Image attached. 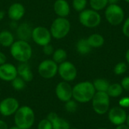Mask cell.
<instances>
[{
    "label": "cell",
    "instance_id": "1",
    "mask_svg": "<svg viewBox=\"0 0 129 129\" xmlns=\"http://www.w3.org/2000/svg\"><path fill=\"white\" fill-rule=\"evenodd\" d=\"M36 116L33 110L29 106H22L18 108L14 115L16 126L20 129H29L34 125Z\"/></svg>",
    "mask_w": 129,
    "mask_h": 129
},
{
    "label": "cell",
    "instance_id": "2",
    "mask_svg": "<svg viewBox=\"0 0 129 129\" xmlns=\"http://www.w3.org/2000/svg\"><path fill=\"white\" fill-rule=\"evenodd\" d=\"M96 91L92 82L89 81L81 82L73 87V98L79 103L91 101Z\"/></svg>",
    "mask_w": 129,
    "mask_h": 129
},
{
    "label": "cell",
    "instance_id": "3",
    "mask_svg": "<svg viewBox=\"0 0 129 129\" xmlns=\"http://www.w3.org/2000/svg\"><path fill=\"white\" fill-rule=\"evenodd\" d=\"M10 54L19 63H26L32 57L33 49L28 42L18 39L11 45Z\"/></svg>",
    "mask_w": 129,
    "mask_h": 129
},
{
    "label": "cell",
    "instance_id": "4",
    "mask_svg": "<svg viewBox=\"0 0 129 129\" xmlns=\"http://www.w3.org/2000/svg\"><path fill=\"white\" fill-rule=\"evenodd\" d=\"M71 24L67 17H57L51 25L50 32L51 36L55 39H62L70 33Z\"/></svg>",
    "mask_w": 129,
    "mask_h": 129
},
{
    "label": "cell",
    "instance_id": "5",
    "mask_svg": "<svg viewBox=\"0 0 129 129\" xmlns=\"http://www.w3.org/2000/svg\"><path fill=\"white\" fill-rule=\"evenodd\" d=\"M79 20L80 23L87 28H94L100 25L101 16L98 11L93 9H85L79 13Z\"/></svg>",
    "mask_w": 129,
    "mask_h": 129
},
{
    "label": "cell",
    "instance_id": "6",
    "mask_svg": "<svg viewBox=\"0 0 129 129\" xmlns=\"http://www.w3.org/2000/svg\"><path fill=\"white\" fill-rule=\"evenodd\" d=\"M110 96L107 92L96 91L91 101L94 111L98 115H104L110 108Z\"/></svg>",
    "mask_w": 129,
    "mask_h": 129
},
{
    "label": "cell",
    "instance_id": "7",
    "mask_svg": "<svg viewBox=\"0 0 129 129\" xmlns=\"http://www.w3.org/2000/svg\"><path fill=\"white\" fill-rule=\"evenodd\" d=\"M104 14L107 22L112 26H118L124 21V10L118 4L108 5L105 9Z\"/></svg>",
    "mask_w": 129,
    "mask_h": 129
},
{
    "label": "cell",
    "instance_id": "8",
    "mask_svg": "<svg viewBox=\"0 0 129 129\" xmlns=\"http://www.w3.org/2000/svg\"><path fill=\"white\" fill-rule=\"evenodd\" d=\"M58 64L52 59H45L42 60L38 67V73L41 77L45 79L54 78L57 74Z\"/></svg>",
    "mask_w": 129,
    "mask_h": 129
},
{
    "label": "cell",
    "instance_id": "9",
    "mask_svg": "<svg viewBox=\"0 0 129 129\" xmlns=\"http://www.w3.org/2000/svg\"><path fill=\"white\" fill-rule=\"evenodd\" d=\"M51 34L50 29L45 26H39L33 29L32 32V39L38 45L43 47L51 42Z\"/></svg>",
    "mask_w": 129,
    "mask_h": 129
},
{
    "label": "cell",
    "instance_id": "10",
    "mask_svg": "<svg viewBox=\"0 0 129 129\" xmlns=\"http://www.w3.org/2000/svg\"><path fill=\"white\" fill-rule=\"evenodd\" d=\"M57 73L65 82H72L77 76V69L70 61H64L58 65Z\"/></svg>",
    "mask_w": 129,
    "mask_h": 129
},
{
    "label": "cell",
    "instance_id": "11",
    "mask_svg": "<svg viewBox=\"0 0 129 129\" xmlns=\"http://www.w3.org/2000/svg\"><path fill=\"white\" fill-rule=\"evenodd\" d=\"M19 107L20 104L15 98L8 97L4 98L0 101V114L5 117L13 116Z\"/></svg>",
    "mask_w": 129,
    "mask_h": 129
},
{
    "label": "cell",
    "instance_id": "12",
    "mask_svg": "<svg viewBox=\"0 0 129 129\" xmlns=\"http://www.w3.org/2000/svg\"><path fill=\"white\" fill-rule=\"evenodd\" d=\"M55 94L58 100L66 103L73 98V87L67 82H60L56 85Z\"/></svg>",
    "mask_w": 129,
    "mask_h": 129
},
{
    "label": "cell",
    "instance_id": "13",
    "mask_svg": "<svg viewBox=\"0 0 129 129\" xmlns=\"http://www.w3.org/2000/svg\"><path fill=\"white\" fill-rule=\"evenodd\" d=\"M108 118L112 124L117 126L124 124L126 122L127 114L122 107H115L109 110Z\"/></svg>",
    "mask_w": 129,
    "mask_h": 129
},
{
    "label": "cell",
    "instance_id": "14",
    "mask_svg": "<svg viewBox=\"0 0 129 129\" xmlns=\"http://www.w3.org/2000/svg\"><path fill=\"white\" fill-rule=\"evenodd\" d=\"M17 67L10 63L0 65V79L5 82H11L17 76Z\"/></svg>",
    "mask_w": 129,
    "mask_h": 129
},
{
    "label": "cell",
    "instance_id": "15",
    "mask_svg": "<svg viewBox=\"0 0 129 129\" xmlns=\"http://www.w3.org/2000/svg\"><path fill=\"white\" fill-rule=\"evenodd\" d=\"M8 16L12 21L21 20L25 14V8L23 5L19 2L11 4L8 9Z\"/></svg>",
    "mask_w": 129,
    "mask_h": 129
},
{
    "label": "cell",
    "instance_id": "16",
    "mask_svg": "<svg viewBox=\"0 0 129 129\" xmlns=\"http://www.w3.org/2000/svg\"><path fill=\"white\" fill-rule=\"evenodd\" d=\"M46 119L51 122L53 129H70V123L66 119L60 118L54 112L48 113Z\"/></svg>",
    "mask_w": 129,
    "mask_h": 129
},
{
    "label": "cell",
    "instance_id": "17",
    "mask_svg": "<svg viewBox=\"0 0 129 129\" xmlns=\"http://www.w3.org/2000/svg\"><path fill=\"white\" fill-rule=\"evenodd\" d=\"M33 27L27 22H23L17 26L16 34L20 40H23L28 42L32 39Z\"/></svg>",
    "mask_w": 129,
    "mask_h": 129
},
{
    "label": "cell",
    "instance_id": "18",
    "mask_svg": "<svg viewBox=\"0 0 129 129\" xmlns=\"http://www.w3.org/2000/svg\"><path fill=\"white\" fill-rule=\"evenodd\" d=\"M54 11L60 17H67L70 13V6L67 0H56L54 3Z\"/></svg>",
    "mask_w": 129,
    "mask_h": 129
},
{
    "label": "cell",
    "instance_id": "19",
    "mask_svg": "<svg viewBox=\"0 0 129 129\" xmlns=\"http://www.w3.org/2000/svg\"><path fill=\"white\" fill-rule=\"evenodd\" d=\"M17 70L18 76L22 78L26 82H29L33 80V73L27 62L20 63L19 65L17 67Z\"/></svg>",
    "mask_w": 129,
    "mask_h": 129
},
{
    "label": "cell",
    "instance_id": "20",
    "mask_svg": "<svg viewBox=\"0 0 129 129\" xmlns=\"http://www.w3.org/2000/svg\"><path fill=\"white\" fill-rule=\"evenodd\" d=\"M14 42V37L9 30H2L0 32V45L3 47H11Z\"/></svg>",
    "mask_w": 129,
    "mask_h": 129
},
{
    "label": "cell",
    "instance_id": "21",
    "mask_svg": "<svg viewBox=\"0 0 129 129\" xmlns=\"http://www.w3.org/2000/svg\"><path fill=\"white\" fill-rule=\"evenodd\" d=\"M87 41L90 45V46L91 47V48H98L104 45L105 39L102 35L98 33H93L88 37Z\"/></svg>",
    "mask_w": 129,
    "mask_h": 129
},
{
    "label": "cell",
    "instance_id": "22",
    "mask_svg": "<svg viewBox=\"0 0 129 129\" xmlns=\"http://www.w3.org/2000/svg\"><path fill=\"white\" fill-rule=\"evenodd\" d=\"M76 51L79 54L82 55H86L90 53L91 47L88 44L87 39H80L78 40L76 45Z\"/></svg>",
    "mask_w": 129,
    "mask_h": 129
},
{
    "label": "cell",
    "instance_id": "23",
    "mask_svg": "<svg viewBox=\"0 0 129 129\" xmlns=\"http://www.w3.org/2000/svg\"><path fill=\"white\" fill-rule=\"evenodd\" d=\"M51 56H52V60L57 64H60L66 61L67 58V53L63 48H57L54 50Z\"/></svg>",
    "mask_w": 129,
    "mask_h": 129
},
{
    "label": "cell",
    "instance_id": "24",
    "mask_svg": "<svg viewBox=\"0 0 129 129\" xmlns=\"http://www.w3.org/2000/svg\"><path fill=\"white\" fill-rule=\"evenodd\" d=\"M122 92H123V88L121 84L119 83H113L112 85H110L108 90L107 91L108 95L112 98H118L122 94Z\"/></svg>",
    "mask_w": 129,
    "mask_h": 129
},
{
    "label": "cell",
    "instance_id": "25",
    "mask_svg": "<svg viewBox=\"0 0 129 129\" xmlns=\"http://www.w3.org/2000/svg\"><path fill=\"white\" fill-rule=\"evenodd\" d=\"M96 91H104L107 92L110 86V83L107 80L104 79H96L94 82H92Z\"/></svg>",
    "mask_w": 129,
    "mask_h": 129
},
{
    "label": "cell",
    "instance_id": "26",
    "mask_svg": "<svg viewBox=\"0 0 129 129\" xmlns=\"http://www.w3.org/2000/svg\"><path fill=\"white\" fill-rule=\"evenodd\" d=\"M89 5L91 9L99 11L106 8L109 2L108 0H89Z\"/></svg>",
    "mask_w": 129,
    "mask_h": 129
},
{
    "label": "cell",
    "instance_id": "27",
    "mask_svg": "<svg viewBox=\"0 0 129 129\" xmlns=\"http://www.w3.org/2000/svg\"><path fill=\"white\" fill-rule=\"evenodd\" d=\"M11 82V85L13 88L16 91L23 90L26 87V83L22 78H20L18 76L14 79H13Z\"/></svg>",
    "mask_w": 129,
    "mask_h": 129
},
{
    "label": "cell",
    "instance_id": "28",
    "mask_svg": "<svg viewBox=\"0 0 129 129\" xmlns=\"http://www.w3.org/2000/svg\"><path fill=\"white\" fill-rule=\"evenodd\" d=\"M87 3H88L87 0H73L72 5L74 10L81 12L82 11L85 9Z\"/></svg>",
    "mask_w": 129,
    "mask_h": 129
},
{
    "label": "cell",
    "instance_id": "29",
    "mask_svg": "<svg viewBox=\"0 0 129 129\" xmlns=\"http://www.w3.org/2000/svg\"><path fill=\"white\" fill-rule=\"evenodd\" d=\"M128 70V66L126 64V63L125 62H119L118 63L116 64V66L114 67V73L117 76H120L124 74Z\"/></svg>",
    "mask_w": 129,
    "mask_h": 129
},
{
    "label": "cell",
    "instance_id": "30",
    "mask_svg": "<svg viewBox=\"0 0 129 129\" xmlns=\"http://www.w3.org/2000/svg\"><path fill=\"white\" fill-rule=\"evenodd\" d=\"M65 110L68 112V113H75L77 110L78 108V104L76 103V101L74 100H70L68 101H67L65 103Z\"/></svg>",
    "mask_w": 129,
    "mask_h": 129
},
{
    "label": "cell",
    "instance_id": "31",
    "mask_svg": "<svg viewBox=\"0 0 129 129\" xmlns=\"http://www.w3.org/2000/svg\"><path fill=\"white\" fill-rule=\"evenodd\" d=\"M37 128H38V129H53L51 122L48 119H42L39 122Z\"/></svg>",
    "mask_w": 129,
    "mask_h": 129
},
{
    "label": "cell",
    "instance_id": "32",
    "mask_svg": "<svg viewBox=\"0 0 129 129\" xmlns=\"http://www.w3.org/2000/svg\"><path fill=\"white\" fill-rule=\"evenodd\" d=\"M42 51L43 53L47 55V56H51L53 54L54 51V47L52 45H51L50 43L48 44V45H45L43 46V48H42Z\"/></svg>",
    "mask_w": 129,
    "mask_h": 129
},
{
    "label": "cell",
    "instance_id": "33",
    "mask_svg": "<svg viewBox=\"0 0 129 129\" xmlns=\"http://www.w3.org/2000/svg\"><path fill=\"white\" fill-rule=\"evenodd\" d=\"M122 33L123 34L129 38V17L125 20L123 26H122Z\"/></svg>",
    "mask_w": 129,
    "mask_h": 129
},
{
    "label": "cell",
    "instance_id": "34",
    "mask_svg": "<svg viewBox=\"0 0 129 129\" xmlns=\"http://www.w3.org/2000/svg\"><path fill=\"white\" fill-rule=\"evenodd\" d=\"M121 85H122L123 90L129 91V76H125L122 79Z\"/></svg>",
    "mask_w": 129,
    "mask_h": 129
},
{
    "label": "cell",
    "instance_id": "35",
    "mask_svg": "<svg viewBox=\"0 0 129 129\" xmlns=\"http://www.w3.org/2000/svg\"><path fill=\"white\" fill-rule=\"evenodd\" d=\"M119 104L121 107H124V108H127L129 107V98L128 97H125V98H122L119 102Z\"/></svg>",
    "mask_w": 129,
    "mask_h": 129
},
{
    "label": "cell",
    "instance_id": "36",
    "mask_svg": "<svg viewBox=\"0 0 129 129\" xmlns=\"http://www.w3.org/2000/svg\"><path fill=\"white\" fill-rule=\"evenodd\" d=\"M6 60H7L6 55L2 51H0V65H2L4 63H5Z\"/></svg>",
    "mask_w": 129,
    "mask_h": 129
},
{
    "label": "cell",
    "instance_id": "37",
    "mask_svg": "<svg viewBox=\"0 0 129 129\" xmlns=\"http://www.w3.org/2000/svg\"><path fill=\"white\" fill-rule=\"evenodd\" d=\"M0 129H8L7 123L2 119H0Z\"/></svg>",
    "mask_w": 129,
    "mask_h": 129
},
{
    "label": "cell",
    "instance_id": "38",
    "mask_svg": "<svg viewBox=\"0 0 129 129\" xmlns=\"http://www.w3.org/2000/svg\"><path fill=\"white\" fill-rule=\"evenodd\" d=\"M116 129H129V127L127 125H125V123H124V124L117 125V127L116 128Z\"/></svg>",
    "mask_w": 129,
    "mask_h": 129
},
{
    "label": "cell",
    "instance_id": "39",
    "mask_svg": "<svg viewBox=\"0 0 129 129\" xmlns=\"http://www.w3.org/2000/svg\"><path fill=\"white\" fill-rule=\"evenodd\" d=\"M6 15V13L4 10H0V21L2 20Z\"/></svg>",
    "mask_w": 129,
    "mask_h": 129
},
{
    "label": "cell",
    "instance_id": "40",
    "mask_svg": "<svg viewBox=\"0 0 129 129\" xmlns=\"http://www.w3.org/2000/svg\"><path fill=\"white\" fill-rule=\"evenodd\" d=\"M120 0H108L109 5H116Z\"/></svg>",
    "mask_w": 129,
    "mask_h": 129
},
{
    "label": "cell",
    "instance_id": "41",
    "mask_svg": "<svg viewBox=\"0 0 129 129\" xmlns=\"http://www.w3.org/2000/svg\"><path fill=\"white\" fill-rule=\"evenodd\" d=\"M125 60L129 64V48L126 51V53H125Z\"/></svg>",
    "mask_w": 129,
    "mask_h": 129
},
{
    "label": "cell",
    "instance_id": "42",
    "mask_svg": "<svg viewBox=\"0 0 129 129\" xmlns=\"http://www.w3.org/2000/svg\"><path fill=\"white\" fill-rule=\"evenodd\" d=\"M126 122V125L129 127V115L127 116V119H126V122Z\"/></svg>",
    "mask_w": 129,
    "mask_h": 129
},
{
    "label": "cell",
    "instance_id": "43",
    "mask_svg": "<svg viewBox=\"0 0 129 129\" xmlns=\"http://www.w3.org/2000/svg\"><path fill=\"white\" fill-rule=\"evenodd\" d=\"M8 129H20V128H19L17 126L14 125V126H12V127H10V128H8Z\"/></svg>",
    "mask_w": 129,
    "mask_h": 129
},
{
    "label": "cell",
    "instance_id": "44",
    "mask_svg": "<svg viewBox=\"0 0 129 129\" xmlns=\"http://www.w3.org/2000/svg\"><path fill=\"white\" fill-rule=\"evenodd\" d=\"M125 2H127V3H129V0H124Z\"/></svg>",
    "mask_w": 129,
    "mask_h": 129
},
{
    "label": "cell",
    "instance_id": "45",
    "mask_svg": "<svg viewBox=\"0 0 129 129\" xmlns=\"http://www.w3.org/2000/svg\"><path fill=\"white\" fill-rule=\"evenodd\" d=\"M98 129H106V128H98Z\"/></svg>",
    "mask_w": 129,
    "mask_h": 129
},
{
    "label": "cell",
    "instance_id": "46",
    "mask_svg": "<svg viewBox=\"0 0 129 129\" xmlns=\"http://www.w3.org/2000/svg\"><path fill=\"white\" fill-rule=\"evenodd\" d=\"M70 129H77V128H70Z\"/></svg>",
    "mask_w": 129,
    "mask_h": 129
},
{
    "label": "cell",
    "instance_id": "47",
    "mask_svg": "<svg viewBox=\"0 0 129 129\" xmlns=\"http://www.w3.org/2000/svg\"><path fill=\"white\" fill-rule=\"evenodd\" d=\"M0 95H1V91H0Z\"/></svg>",
    "mask_w": 129,
    "mask_h": 129
}]
</instances>
